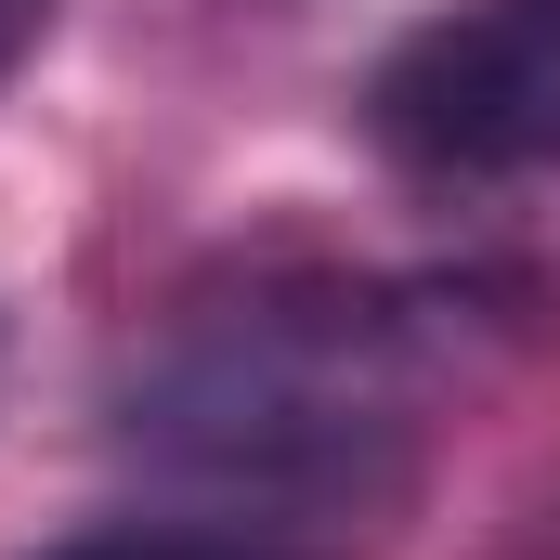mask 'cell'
<instances>
[{
	"mask_svg": "<svg viewBox=\"0 0 560 560\" xmlns=\"http://www.w3.org/2000/svg\"><path fill=\"white\" fill-rule=\"evenodd\" d=\"M52 26H66V0H0V92L52 52Z\"/></svg>",
	"mask_w": 560,
	"mask_h": 560,
	"instance_id": "obj_4",
	"label": "cell"
},
{
	"mask_svg": "<svg viewBox=\"0 0 560 560\" xmlns=\"http://www.w3.org/2000/svg\"><path fill=\"white\" fill-rule=\"evenodd\" d=\"M365 143L418 183H560V0H443L365 66Z\"/></svg>",
	"mask_w": 560,
	"mask_h": 560,
	"instance_id": "obj_2",
	"label": "cell"
},
{
	"mask_svg": "<svg viewBox=\"0 0 560 560\" xmlns=\"http://www.w3.org/2000/svg\"><path fill=\"white\" fill-rule=\"evenodd\" d=\"M26 560H352L313 522H275V509H131V522H79V535H39Z\"/></svg>",
	"mask_w": 560,
	"mask_h": 560,
	"instance_id": "obj_3",
	"label": "cell"
},
{
	"mask_svg": "<svg viewBox=\"0 0 560 560\" xmlns=\"http://www.w3.org/2000/svg\"><path fill=\"white\" fill-rule=\"evenodd\" d=\"M443 352H456V287L261 261L156 313V339L105 392V443L209 509H275L339 535L418 482Z\"/></svg>",
	"mask_w": 560,
	"mask_h": 560,
	"instance_id": "obj_1",
	"label": "cell"
}]
</instances>
